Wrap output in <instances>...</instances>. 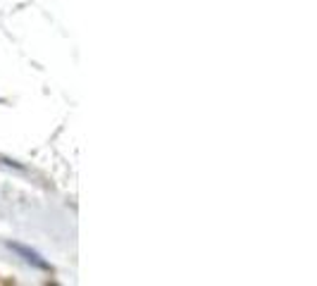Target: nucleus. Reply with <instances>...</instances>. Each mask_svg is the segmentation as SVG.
<instances>
[{
	"mask_svg": "<svg viewBox=\"0 0 317 286\" xmlns=\"http://www.w3.org/2000/svg\"><path fill=\"white\" fill-rule=\"evenodd\" d=\"M7 248L10 251H15L17 255L22 257L27 265H31V267H36V270H50V265L43 260V255L41 253H36L33 248H29V246H24V243H17V241H7Z\"/></svg>",
	"mask_w": 317,
	"mask_h": 286,
	"instance_id": "nucleus-1",
	"label": "nucleus"
}]
</instances>
